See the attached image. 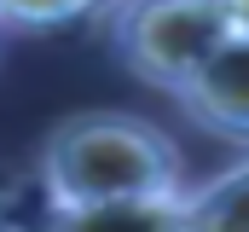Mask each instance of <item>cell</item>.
Wrapping results in <instances>:
<instances>
[{
  "label": "cell",
  "instance_id": "obj_2",
  "mask_svg": "<svg viewBox=\"0 0 249 232\" xmlns=\"http://www.w3.org/2000/svg\"><path fill=\"white\" fill-rule=\"evenodd\" d=\"M232 35L226 0H110L116 58L162 93H180Z\"/></svg>",
  "mask_w": 249,
  "mask_h": 232
},
{
  "label": "cell",
  "instance_id": "obj_7",
  "mask_svg": "<svg viewBox=\"0 0 249 232\" xmlns=\"http://www.w3.org/2000/svg\"><path fill=\"white\" fill-rule=\"evenodd\" d=\"M18 203H23V192H18V180L0 169V232H23L18 227Z\"/></svg>",
  "mask_w": 249,
  "mask_h": 232
},
{
  "label": "cell",
  "instance_id": "obj_1",
  "mask_svg": "<svg viewBox=\"0 0 249 232\" xmlns=\"http://www.w3.org/2000/svg\"><path fill=\"white\" fill-rule=\"evenodd\" d=\"M41 197L47 209H87L122 197H174L186 192V163L174 139L133 111H75L41 145Z\"/></svg>",
  "mask_w": 249,
  "mask_h": 232
},
{
  "label": "cell",
  "instance_id": "obj_6",
  "mask_svg": "<svg viewBox=\"0 0 249 232\" xmlns=\"http://www.w3.org/2000/svg\"><path fill=\"white\" fill-rule=\"evenodd\" d=\"M105 0H0V23L12 29H58V23H75L87 12H99Z\"/></svg>",
  "mask_w": 249,
  "mask_h": 232
},
{
  "label": "cell",
  "instance_id": "obj_3",
  "mask_svg": "<svg viewBox=\"0 0 249 232\" xmlns=\"http://www.w3.org/2000/svg\"><path fill=\"white\" fill-rule=\"evenodd\" d=\"M174 99L203 134L249 151V35H232Z\"/></svg>",
  "mask_w": 249,
  "mask_h": 232
},
{
  "label": "cell",
  "instance_id": "obj_8",
  "mask_svg": "<svg viewBox=\"0 0 249 232\" xmlns=\"http://www.w3.org/2000/svg\"><path fill=\"white\" fill-rule=\"evenodd\" d=\"M226 12H232V29L249 35V0H226Z\"/></svg>",
  "mask_w": 249,
  "mask_h": 232
},
{
  "label": "cell",
  "instance_id": "obj_5",
  "mask_svg": "<svg viewBox=\"0 0 249 232\" xmlns=\"http://www.w3.org/2000/svg\"><path fill=\"white\" fill-rule=\"evenodd\" d=\"M191 221H197V232H249V163L197 186L191 192Z\"/></svg>",
  "mask_w": 249,
  "mask_h": 232
},
{
  "label": "cell",
  "instance_id": "obj_4",
  "mask_svg": "<svg viewBox=\"0 0 249 232\" xmlns=\"http://www.w3.org/2000/svg\"><path fill=\"white\" fill-rule=\"evenodd\" d=\"M41 232H197L191 192L174 197H122V203H87V209H47Z\"/></svg>",
  "mask_w": 249,
  "mask_h": 232
}]
</instances>
